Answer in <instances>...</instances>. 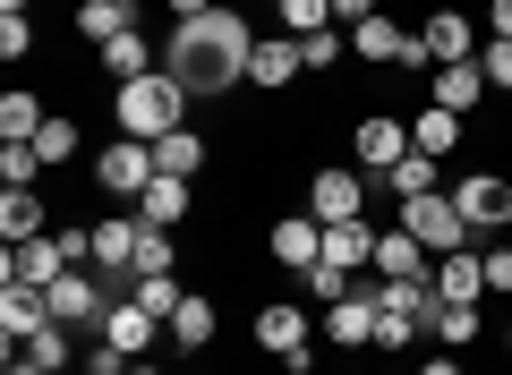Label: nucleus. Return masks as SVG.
Instances as JSON below:
<instances>
[{
  "label": "nucleus",
  "instance_id": "obj_1",
  "mask_svg": "<svg viewBox=\"0 0 512 375\" xmlns=\"http://www.w3.org/2000/svg\"><path fill=\"white\" fill-rule=\"evenodd\" d=\"M248 52H256L248 18H239L231 0H214L205 18L171 26V43H163V69L180 77V86H188V103H197V94H231V86H248Z\"/></svg>",
  "mask_w": 512,
  "mask_h": 375
},
{
  "label": "nucleus",
  "instance_id": "obj_2",
  "mask_svg": "<svg viewBox=\"0 0 512 375\" xmlns=\"http://www.w3.org/2000/svg\"><path fill=\"white\" fill-rule=\"evenodd\" d=\"M111 128L137 137V145H163L171 128H188V86L171 69L137 77V86H111Z\"/></svg>",
  "mask_w": 512,
  "mask_h": 375
},
{
  "label": "nucleus",
  "instance_id": "obj_3",
  "mask_svg": "<svg viewBox=\"0 0 512 375\" xmlns=\"http://www.w3.org/2000/svg\"><path fill=\"white\" fill-rule=\"evenodd\" d=\"M402 231L419 239L427 256H461V248H470V222H461L453 188H436V197H402Z\"/></svg>",
  "mask_w": 512,
  "mask_h": 375
},
{
  "label": "nucleus",
  "instance_id": "obj_4",
  "mask_svg": "<svg viewBox=\"0 0 512 375\" xmlns=\"http://www.w3.org/2000/svg\"><path fill=\"white\" fill-rule=\"evenodd\" d=\"M402 154H410V120L402 111H359V120H350V162H359L367 179H384Z\"/></svg>",
  "mask_w": 512,
  "mask_h": 375
},
{
  "label": "nucleus",
  "instance_id": "obj_5",
  "mask_svg": "<svg viewBox=\"0 0 512 375\" xmlns=\"http://www.w3.org/2000/svg\"><path fill=\"white\" fill-rule=\"evenodd\" d=\"M444 60H478V26L461 18V9H436V18L410 35V60H402V69H444Z\"/></svg>",
  "mask_w": 512,
  "mask_h": 375
},
{
  "label": "nucleus",
  "instance_id": "obj_6",
  "mask_svg": "<svg viewBox=\"0 0 512 375\" xmlns=\"http://www.w3.org/2000/svg\"><path fill=\"white\" fill-rule=\"evenodd\" d=\"M94 188H111V197H146L154 188V145H137V137H111L103 154H94Z\"/></svg>",
  "mask_w": 512,
  "mask_h": 375
},
{
  "label": "nucleus",
  "instance_id": "obj_7",
  "mask_svg": "<svg viewBox=\"0 0 512 375\" xmlns=\"http://www.w3.org/2000/svg\"><path fill=\"white\" fill-rule=\"evenodd\" d=\"M453 205H461V222H470V239L504 231L512 222V179L504 171H470V179H453Z\"/></svg>",
  "mask_w": 512,
  "mask_h": 375
},
{
  "label": "nucleus",
  "instance_id": "obj_8",
  "mask_svg": "<svg viewBox=\"0 0 512 375\" xmlns=\"http://www.w3.org/2000/svg\"><path fill=\"white\" fill-rule=\"evenodd\" d=\"M359 162H325V171L308 179V214L316 222H359V205H367V188H359Z\"/></svg>",
  "mask_w": 512,
  "mask_h": 375
},
{
  "label": "nucleus",
  "instance_id": "obj_9",
  "mask_svg": "<svg viewBox=\"0 0 512 375\" xmlns=\"http://www.w3.org/2000/svg\"><path fill=\"white\" fill-rule=\"evenodd\" d=\"M325 341L333 350H376V290H367V273H359V290H350L342 307H325Z\"/></svg>",
  "mask_w": 512,
  "mask_h": 375
},
{
  "label": "nucleus",
  "instance_id": "obj_10",
  "mask_svg": "<svg viewBox=\"0 0 512 375\" xmlns=\"http://www.w3.org/2000/svg\"><path fill=\"white\" fill-rule=\"evenodd\" d=\"M350 52H359L367 69H402V60H410V26L376 9V18H359V26H350Z\"/></svg>",
  "mask_w": 512,
  "mask_h": 375
},
{
  "label": "nucleus",
  "instance_id": "obj_11",
  "mask_svg": "<svg viewBox=\"0 0 512 375\" xmlns=\"http://www.w3.org/2000/svg\"><path fill=\"white\" fill-rule=\"evenodd\" d=\"M316 256H325V222H316L308 205H299V214H282V222H274V265H291V273H308Z\"/></svg>",
  "mask_w": 512,
  "mask_h": 375
},
{
  "label": "nucleus",
  "instance_id": "obj_12",
  "mask_svg": "<svg viewBox=\"0 0 512 375\" xmlns=\"http://www.w3.org/2000/svg\"><path fill=\"white\" fill-rule=\"evenodd\" d=\"M367 273H384V282H419V273H436V256L393 222V231H376V265H367Z\"/></svg>",
  "mask_w": 512,
  "mask_h": 375
},
{
  "label": "nucleus",
  "instance_id": "obj_13",
  "mask_svg": "<svg viewBox=\"0 0 512 375\" xmlns=\"http://www.w3.org/2000/svg\"><path fill=\"white\" fill-rule=\"evenodd\" d=\"M163 333H171V350H188V358H197V350H214L222 316H214V299H205V290H188V299L171 307V324H163Z\"/></svg>",
  "mask_w": 512,
  "mask_h": 375
},
{
  "label": "nucleus",
  "instance_id": "obj_14",
  "mask_svg": "<svg viewBox=\"0 0 512 375\" xmlns=\"http://www.w3.org/2000/svg\"><path fill=\"white\" fill-rule=\"evenodd\" d=\"M60 273H69V256H60V239H52V231H43V239H18V248H9V282L52 290Z\"/></svg>",
  "mask_w": 512,
  "mask_h": 375
},
{
  "label": "nucleus",
  "instance_id": "obj_15",
  "mask_svg": "<svg viewBox=\"0 0 512 375\" xmlns=\"http://www.w3.org/2000/svg\"><path fill=\"white\" fill-rule=\"evenodd\" d=\"M427 77H436V103L461 111V120L487 103V69H478V60H444V69H427Z\"/></svg>",
  "mask_w": 512,
  "mask_h": 375
},
{
  "label": "nucleus",
  "instance_id": "obj_16",
  "mask_svg": "<svg viewBox=\"0 0 512 375\" xmlns=\"http://www.w3.org/2000/svg\"><path fill=\"white\" fill-rule=\"evenodd\" d=\"M427 333H436V350H470L487 333V316H478V299H436L427 307Z\"/></svg>",
  "mask_w": 512,
  "mask_h": 375
},
{
  "label": "nucleus",
  "instance_id": "obj_17",
  "mask_svg": "<svg viewBox=\"0 0 512 375\" xmlns=\"http://www.w3.org/2000/svg\"><path fill=\"white\" fill-rule=\"evenodd\" d=\"M43 324H52V299H43V290H26V282L0 290V333H9V350H18L26 333H43Z\"/></svg>",
  "mask_w": 512,
  "mask_h": 375
},
{
  "label": "nucleus",
  "instance_id": "obj_18",
  "mask_svg": "<svg viewBox=\"0 0 512 375\" xmlns=\"http://www.w3.org/2000/svg\"><path fill=\"white\" fill-rule=\"evenodd\" d=\"M308 324H316V316H308V307H299V299H291V307H256V350L291 358L299 341H308Z\"/></svg>",
  "mask_w": 512,
  "mask_h": 375
},
{
  "label": "nucleus",
  "instance_id": "obj_19",
  "mask_svg": "<svg viewBox=\"0 0 512 375\" xmlns=\"http://www.w3.org/2000/svg\"><path fill=\"white\" fill-rule=\"evenodd\" d=\"M94 60H103V77H111V86H137V77H154V43L137 35V26H128V35H111Z\"/></svg>",
  "mask_w": 512,
  "mask_h": 375
},
{
  "label": "nucleus",
  "instance_id": "obj_20",
  "mask_svg": "<svg viewBox=\"0 0 512 375\" xmlns=\"http://www.w3.org/2000/svg\"><path fill=\"white\" fill-rule=\"evenodd\" d=\"M291 77H299V43H291V35L248 52V86H256V94H291Z\"/></svg>",
  "mask_w": 512,
  "mask_h": 375
},
{
  "label": "nucleus",
  "instance_id": "obj_21",
  "mask_svg": "<svg viewBox=\"0 0 512 375\" xmlns=\"http://www.w3.org/2000/svg\"><path fill=\"white\" fill-rule=\"evenodd\" d=\"M461 128H470V120H461V111H444V103H419V111H410V145H419V154H453V145H461Z\"/></svg>",
  "mask_w": 512,
  "mask_h": 375
},
{
  "label": "nucleus",
  "instance_id": "obj_22",
  "mask_svg": "<svg viewBox=\"0 0 512 375\" xmlns=\"http://www.w3.org/2000/svg\"><path fill=\"white\" fill-rule=\"evenodd\" d=\"M43 120H52V111H43V94H26V86L0 94V145H35Z\"/></svg>",
  "mask_w": 512,
  "mask_h": 375
},
{
  "label": "nucleus",
  "instance_id": "obj_23",
  "mask_svg": "<svg viewBox=\"0 0 512 375\" xmlns=\"http://www.w3.org/2000/svg\"><path fill=\"white\" fill-rule=\"evenodd\" d=\"M137 222H146V231H180V222H188V179L154 171V188L137 197Z\"/></svg>",
  "mask_w": 512,
  "mask_h": 375
},
{
  "label": "nucleus",
  "instance_id": "obj_24",
  "mask_svg": "<svg viewBox=\"0 0 512 375\" xmlns=\"http://www.w3.org/2000/svg\"><path fill=\"white\" fill-rule=\"evenodd\" d=\"M436 299H487V265H478V248H461V256H436Z\"/></svg>",
  "mask_w": 512,
  "mask_h": 375
},
{
  "label": "nucleus",
  "instance_id": "obj_25",
  "mask_svg": "<svg viewBox=\"0 0 512 375\" xmlns=\"http://www.w3.org/2000/svg\"><path fill=\"white\" fill-rule=\"evenodd\" d=\"M154 333H163V324H154L137 299H111V316H103V341H120L128 358H146V350H154Z\"/></svg>",
  "mask_w": 512,
  "mask_h": 375
},
{
  "label": "nucleus",
  "instance_id": "obj_26",
  "mask_svg": "<svg viewBox=\"0 0 512 375\" xmlns=\"http://www.w3.org/2000/svg\"><path fill=\"white\" fill-rule=\"evenodd\" d=\"M128 26H137V0H77V35H86L94 52H103L111 35H128Z\"/></svg>",
  "mask_w": 512,
  "mask_h": 375
},
{
  "label": "nucleus",
  "instance_id": "obj_27",
  "mask_svg": "<svg viewBox=\"0 0 512 375\" xmlns=\"http://www.w3.org/2000/svg\"><path fill=\"white\" fill-rule=\"evenodd\" d=\"M299 290H308V307L325 316V307H342L350 290H359V273H350V265H333V256H316V265L299 273Z\"/></svg>",
  "mask_w": 512,
  "mask_h": 375
},
{
  "label": "nucleus",
  "instance_id": "obj_28",
  "mask_svg": "<svg viewBox=\"0 0 512 375\" xmlns=\"http://www.w3.org/2000/svg\"><path fill=\"white\" fill-rule=\"evenodd\" d=\"M69 350H77V333H69V324H43V333H26L9 358H26L35 375H60V367H69Z\"/></svg>",
  "mask_w": 512,
  "mask_h": 375
},
{
  "label": "nucleus",
  "instance_id": "obj_29",
  "mask_svg": "<svg viewBox=\"0 0 512 375\" xmlns=\"http://www.w3.org/2000/svg\"><path fill=\"white\" fill-rule=\"evenodd\" d=\"M325 256L350 265V273H367L376 265V231H367V222H325Z\"/></svg>",
  "mask_w": 512,
  "mask_h": 375
},
{
  "label": "nucleus",
  "instance_id": "obj_30",
  "mask_svg": "<svg viewBox=\"0 0 512 375\" xmlns=\"http://www.w3.org/2000/svg\"><path fill=\"white\" fill-rule=\"evenodd\" d=\"M154 171H163V179H197L205 171V137H197V128H171V137L154 145Z\"/></svg>",
  "mask_w": 512,
  "mask_h": 375
},
{
  "label": "nucleus",
  "instance_id": "obj_31",
  "mask_svg": "<svg viewBox=\"0 0 512 375\" xmlns=\"http://www.w3.org/2000/svg\"><path fill=\"white\" fill-rule=\"evenodd\" d=\"M0 239H9V248H18V239H43V197L35 188H9V197H0Z\"/></svg>",
  "mask_w": 512,
  "mask_h": 375
},
{
  "label": "nucleus",
  "instance_id": "obj_32",
  "mask_svg": "<svg viewBox=\"0 0 512 375\" xmlns=\"http://www.w3.org/2000/svg\"><path fill=\"white\" fill-rule=\"evenodd\" d=\"M384 188H393V197H436V188H444V179H436V154H419V145H410V154L384 171Z\"/></svg>",
  "mask_w": 512,
  "mask_h": 375
},
{
  "label": "nucleus",
  "instance_id": "obj_33",
  "mask_svg": "<svg viewBox=\"0 0 512 375\" xmlns=\"http://www.w3.org/2000/svg\"><path fill=\"white\" fill-rule=\"evenodd\" d=\"M128 299L146 307V316H154V324H171V307H180V299H188V290H180V273H137V282H128Z\"/></svg>",
  "mask_w": 512,
  "mask_h": 375
},
{
  "label": "nucleus",
  "instance_id": "obj_34",
  "mask_svg": "<svg viewBox=\"0 0 512 375\" xmlns=\"http://www.w3.org/2000/svg\"><path fill=\"white\" fill-rule=\"evenodd\" d=\"M342 60H350V35H342V26H325V35H299V69H308V77L342 69Z\"/></svg>",
  "mask_w": 512,
  "mask_h": 375
},
{
  "label": "nucleus",
  "instance_id": "obj_35",
  "mask_svg": "<svg viewBox=\"0 0 512 375\" xmlns=\"http://www.w3.org/2000/svg\"><path fill=\"white\" fill-rule=\"evenodd\" d=\"M325 26H333V0H282V35H325Z\"/></svg>",
  "mask_w": 512,
  "mask_h": 375
},
{
  "label": "nucleus",
  "instance_id": "obj_36",
  "mask_svg": "<svg viewBox=\"0 0 512 375\" xmlns=\"http://www.w3.org/2000/svg\"><path fill=\"white\" fill-rule=\"evenodd\" d=\"M35 154H43V171H60V162H77V120H43Z\"/></svg>",
  "mask_w": 512,
  "mask_h": 375
},
{
  "label": "nucleus",
  "instance_id": "obj_37",
  "mask_svg": "<svg viewBox=\"0 0 512 375\" xmlns=\"http://www.w3.org/2000/svg\"><path fill=\"white\" fill-rule=\"evenodd\" d=\"M35 179H43L35 145H0V188H35Z\"/></svg>",
  "mask_w": 512,
  "mask_h": 375
},
{
  "label": "nucleus",
  "instance_id": "obj_38",
  "mask_svg": "<svg viewBox=\"0 0 512 375\" xmlns=\"http://www.w3.org/2000/svg\"><path fill=\"white\" fill-rule=\"evenodd\" d=\"M128 367H137V358H128L120 341H103V333L86 341V375H128Z\"/></svg>",
  "mask_w": 512,
  "mask_h": 375
},
{
  "label": "nucleus",
  "instance_id": "obj_39",
  "mask_svg": "<svg viewBox=\"0 0 512 375\" xmlns=\"http://www.w3.org/2000/svg\"><path fill=\"white\" fill-rule=\"evenodd\" d=\"M478 69H487V86H504V94H512V43H504V35H487V43H478Z\"/></svg>",
  "mask_w": 512,
  "mask_h": 375
},
{
  "label": "nucleus",
  "instance_id": "obj_40",
  "mask_svg": "<svg viewBox=\"0 0 512 375\" xmlns=\"http://www.w3.org/2000/svg\"><path fill=\"white\" fill-rule=\"evenodd\" d=\"M137 273H180V248H171V231H146V248H137Z\"/></svg>",
  "mask_w": 512,
  "mask_h": 375
},
{
  "label": "nucleus",
  "instance_id": "obj_41",
  "mask_svg": "<svg viewBox=\"0 0 512 375\" xmlns=\"http://www.w3.org/2000/svg\"><path fill=\"white\" fill-rule=\"evenodd\" d=\"M419 333H427V324H410V316H384V307H376V350H410Z\"/></svg>",
  "mask_w": 512,
  "mask_h": 375
},
{
  "label": "nucleus",
  "instance_id": "obj_42",
  "mask_svg": "<svg viewBox=\"0 0 512 375\" xmlns=\"http://www.w3.org/2000/svg\"><path fill=\"white\" fill-rule=\"evenodd\" d=\"M478 265H487V290H495V299H512V248H478Z\"/></svg>",
  "mask_w": 512,
  "mask_h": 375
},
{
  "label": "nucleus",
  "instance_id": "obj_43",
  "mask_svg": "<svg viewBox=\"0 0 512 375\" xmlns=\"http://www.w3.org/2000/svg\"><path fill=\"white\" fill-rule=\"evenodd\" d=\"M26 52H35V26H26V18H0V60H26Z\"/></svg>",
  "mask_w": 512,
  "mask_h": 375
},
{
  "label": "nucleus",
  "instance_id": "obj_44",
  "mask_svg": "<svg viewBox=\"0 0 512 375\" xmlns=\"http://www.w3.org/2000/svg\"><path fill=\"white\" fill-rule=\"evenodd\" d=\"M359 18H376V0H333V26H359Z\"/></svg>",
  "mask_w": 512,
  "mask_h": 375
},
{
  "label": "nucleus",
  "instance_id": "obj_45",
  "mask_svg": "<svg viewBox=\"0 0 512 375\" xmlns=\"http://www.w3.org/2000/svg\"><path fill=\"white\" fill-rule=\"evenodd\" d=\"M487 35H504V43H512V0H487Z\"/></svg>",
  "mask_w": 512,
  "mask_h": 375
},
{
  "label": "nucleus",
  "instance_id": "obj_46",
  "mask_svg": "<svg viewBox=\"0 0 512 375\" xmlns=\"http://www.w3.org/2000/svg\"><path fill=\"white\" fill-rule=\"evenodd\" d=\"M163 9H171V26H188V18H205L214 0H163Z\"/></svg>",
  "mask_w": 512,
  "mask_h": 375
},
{
  "label": "nucleus",
  "instance_id": "obj_47",
  "mask_svg": "<svg viewBox=\"0 0 512 375\" xmlns=\"http://www.w3.org/2000/svg\"><path fill=\"white\" fill-rule=\"evenodd\" d=\"M419 375H461V350H436V358H427Z\"/></svg>",
  "mask_w": 512,
  "mask_h": 375
},
{
  "label": "nucleus",
  "instance_id": "obj_48",
  "mask_svg": "<svg viewBox=\"0 0 512 375\" xmlns=\"http://www.w3.org/2000/svg\"><path fill=\"white\" fill-rule=\"evenodd\" d=\"M128 375H163V367H146V358H137V367H128Z\"/></svg>",
  "mask_w": 512,
  "mask_h": 375
},
{
  "label": "nucleus",
  "instance_id": "obj_49",
  "mask_svg": "<svg viewBox=\"0 0 512 375\" xmlns=\"http://www.w3.org/2000/svg\"><path fill=\"white\" fill-rule=\"evenodd\" d=\"M9 375H35V367H26V358H9Z\"/></svg>",
  "mask_w": 512,
  "mask_h": 375
},
{
  "label": "nucleus",
  "instance_id": "obj_50",
  "mask_svg": "<svg viewBox=\"0 0 512 375\" xmlns=\"http://www.w3.org/2000/svg\"><path fill=\"white\" fill-rule=\"evenodd\" d=\"M504 358H512V324H504Z\"/></svg>",
  "mask_w": 512,
  "mask_h": 375
},
{
  "label": "nucleus",
  "instance_id": "obj_51",
  "mask_svg": "<svg viewBox=\"0 0 512 375\" xmlns=\"http://www.w3.org/2000/svg\"><path fill=\"white\" fill-rule=\"evenodd\" d=\"M231 9H239V0H231Z\"/></svg>",
  "mask_w": 512,
  "mask_h": 375
}]
</instances>
